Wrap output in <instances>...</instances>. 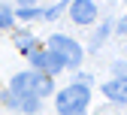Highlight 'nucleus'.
Masks as SVG:
<instances>
[{
  "instance_id": "obj_1",
  "label": "nucleus",
  "mask_w": 127,
  "mask_h": 115,
  "mask_svg": "<svg viewBox=\"0 0 127 115\" xmlns=\"http://www.w3.org/2000/svg\"><path fill=\"white\" fill-rule=\"evenodd\" d=\"M55 91V82H52V76H45V73H18V76H12V88H9V94H15V97H24V94H30V97H45V94H52Z\"/></svg>"
},
{
  "instance_id": "obj_2",
  "label": "nucleus",
  "mask_w": 127,
  "mask_h": 115,
  "mask_svg": "<svg viewBox=\"0 0 127 115\" xmlns=\"http://www.w3.org/2000/svg\"><path fill=\"white\" fill-rule=\"evenodd\" d=\"M88 100H91L88 85H82V82H73V85L61 88V94H58L55 106H58V112H61V115H85Z\"/></svg>"
},
{
  "instance_id": "obj_3",
  "label": "nucleus",
  "mask_w": 127,
  "mask_h": 115,
  "mask_svg": "<svg viewBox=\"0 0 127 115\" xmlns=\"http://www.w3.org/2000/svg\"><path fill=\"white\" fill-rule=\"evenodd\" d=\"M49 48L64 61V67H79L82 64V45L76 39H70V37H64V34H55L49 39Z\"/></svg>"
},
{
  "instance_id": "obj_4",
  "label": "nucleus",
  "mask_w": 127,
  "mask_h": 115,
  "mask_svg": "<svg viewBox=\"0 0 127 115\" xmlns=\"http://www.w3.org/2000/svg\"><path fill=\"white\" fill-rule=\"evenodd\" d=\"M30 64L36 67V73H45V76H55L64 70V61L52 52V48H36L33 55H30Z\"/></svg>"
},
{
  "instance_id": "obj_5",
  "label": "nucleus",
  "mask_w": 127,
  "mask_h": 115,
  "mask_svg": "<svg viewBox=\"0 0 127 115\" xmlns=\"http://www.w3.org/2000/svg\"><path fill=\"white\" fill-rule=\"evenodd\" d=\"M70 18L79 27L94 24V21H97V3H94V0H73V3H70Z\"/></svg>"
},
{
  "instance_id": "obj_6",
  "label": "nucleus",
  "mask_w": 127,
  "mask_h": 115,
  "mask_svg": "<svg viewBox=\"0 0 127 115\" xmlns=\"http://www.w3.org/2000/svg\"><path fill=\"white\" fill-rule=\"evenodd\" d=\"M103 94L109 97V100H115V103H127V76L106 82V85H103Z\"/></svg>"
},
{
  "instance_id": "obj_7",
  "label": "nucleus",
  "mask_w": 127,
  "mask_h": 115,
  "mask_svg": "<svg viewBox=\"0 0 127 115\" xmlns=\"http://www.w3.org/2000/svg\"><path fill=\"white\" fill-rule=\"evenodd\" d=\"M15 42H18V48H21L27 58L36 52V42H33V37H27V34H18V37H15Z\"/></svg>"
},
{
  "instance_id": "obj_8",
  "label": "nucleus",
  "mask_w": 127,
  "mask_h": 115,
  "mask_svg": "<svg viewBox=\"0 0 127 115\" xmlns=\"http://www.w3.org/2000/svg\"><path fill=\"white\" fill-rule=\"evenodd\" d=\"M15 18H24V21H33V18H42V9L39 6H21L15 12Z\"/></svg>"
},
{
  "instance_id": "obj_9",
  "label": "nucleus",
  "mask_w": 127,
  "mask_h": 115,
  "mask_svg": "<svg viewBox=\"0 0 127 115\" xmlns=\"http://www.w3.org/2000/svg\"><path fill=\"white\" fill-rule=\"evenodd\" d=\"M12 21H15V12H12V6L0 3V27H12Z\"/></svg>"
},
{
  "instance_id": "obj_10",
  "label": "nucleus",
  "mask_w": 127,
  "mask_h": 115,
  "mask_svg": "<svg viewBox=\"0 0 127 115\" xmlns=\"http://www.w3.org/2000/svg\"><path fill=\"white\" fill-rule=\"evenodd\" d=\"M67 6H70V3H64V0H61V3H58V6H52V9H45L42 15H45V18H58V15H61L64 9H67Z\"/></svg>"
},
{
  "instance_id": "obj_11",
  "label": "nucleus",
  "mask_w": 127,
  "mask_h": 115,
  "mask_svg": "<svg viewBox=\"0 0 127 115\" xmlns=\"http://www.w3.org/2000/svg\"><path fill=\"white\" fill-rule=\"evenodd\" d=\"M118 34H124V37H127V18H121V21H118Z\"/></svg>"
},
{
  "instance_id": "obj_12",
  "label": "nucleus",
  "mask_w": 127,
  "mask_h": 115,
  "mask_svg": "<svg viewBox=\"0 0 127 115\" xmlns=\"http://www.w3.org/2000/svg\"><path fill=\"white\" fill-rule=\"evenodd\" d=\"M18 3H24V6H30V3H33V0H18Z\"/></svg>"
}]
</instances>
